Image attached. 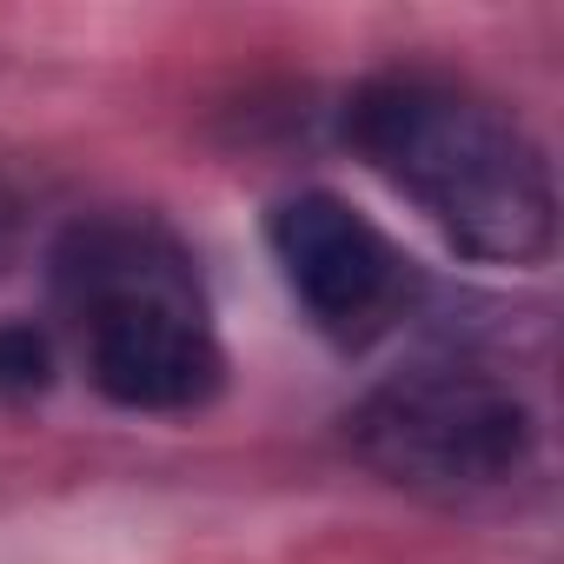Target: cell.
I'll list each match as a JSON object with an SVG mask.
<instances>
[{
    "instance_id": "cell-1",
    "label": "cell",
    "mask_w": 564,
    "mask_h": 564,
    "mask_svg": "<svg viewBox=\"0 0 564 564\" xmlns=\"http://www.w3.org/2000/svg\"><path fill=\"white\" fill-rule=\"evenodd\" d=\"M352 160L392 186L452 252L538 265L557 239V180L538 133L485 87L438 67H386L346 94Z\"/></svg>"
},
{
    "instance_id": "cell-2",
    "label": "cell",
    "mask_w": 564,
    "mask_h": 564,
    "mask_svg": "<svg viewBox=\"0 0 564 564\" xmlns=\"http://www.w3.org/2000/svg\"><path fill=\"white\" fill-rule=\"evenodd\" d=\"M54 319L87 386L120 412L180 419L219 399L226 346L193 246L140 206L80 213L47 259Z\"/></svg>"
},
{
    "instance_id": "cell-3",
    "label": "cell",
    "mask_w": 564,
    "mask_h": 564,
    "mask_svg": "<svg viewBox=\"0 0 564 564\" xmlns=\"http://www.w3.org/2000/svg\"><path fill=\"white\" fill-rule=\"evenodd\" d=\"M346 445L412 498L478 505L538 471L544 425L505 372L478 359H425L379 379L346 412Z\"/></svg>"
},
{
    "instance_id": "cell-4",
    "label": "cell",
    "mask_w": 564,
    "mask_h": 564,
    "mask_svg": "<svg viewBox=\"0 0 564 564\" xmlns=\"http://www.w3.org/2000/svg\"><path fill=\"white\" fill-rule=\"evenodd\" d=\"M265 252L293 306L333 346H372L399 333L419 300V265L405 259V246L333 186H300L272 199Z\"/></svg>"
},
{
    "instance_id": "cell-5",
    "label": "cell",
    "mask_w": 564,
    "mask_h": 564,
    "mask_svg": "<svg viewBox=\"0 0 564 564\" xmlns=\"http://www.w3.org/2000/svg\"><path fill=\"white\" fill-rule=\"evenodd\" d=\"M54 386V333L34 319H0V399H28Z\"/></svg>"
},
{
    "instance_id": "cell-6",
    "label": "cell",
    "mask_w": 564,
    "mask_h": 564,
    "mask_svg": "<svg viewBox=\"0 0 564 564\" xmlns=\"http://www.w3.org/2000/svg\"><path fill=\"white\" fill-rule=\"evenodd\" d=\"M21 239H28V206H21V193L8 186V173H0V272L14 265Z\"/></svg>"
}]
</instances>
